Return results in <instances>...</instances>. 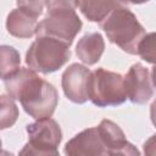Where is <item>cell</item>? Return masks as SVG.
I'll use <instances>...</instances> for the list:
<instances>
[{
    "mask_svg": "<svg viewBox=\"0 0 156 156\" xmlns=\"http://www.w3.org/2000/svg\"><path fill=\"white\" fill-rule=\"evenodd\" d=\"M17 6L23 7L39 17L44 10V6H46V2L44 1H17Z\"/></svg>",
    "mask_w": 156,
    "mask_h": 156,
    "instance_id": "cell-19",
    "label": "cell"
},
{
    "mask_svg": "<svg viewBox=\"0 0 156 156\" xmlns=\"http://www.w3.org/2000/svg\"><path fill=\"white\" fill-rule=\"evenodd\" d=\"M18 156H60L57 149H46V147H38L27 143L23 149L20 151Z\"/></svg>",
    "mask_w": 156,
    "mask_h": 156,
    "instance_id": "cell-17",
    "label": "cell"
},
{
    "mask_svg": "<svg viewBox=\"0 0 156 156\" xmlns=\"http://www.w3.org/2000/svg\"><path fill=\"white\" fill-rule=\"evenodd\" d=\"M20 54L12 46L4 45L0 50V68H1V78L4 79L12 72L20 68Z\"/></svg>",
    "mask_w": 156,
    "mask_h": 156,
    "instance_id": "cell-14",
    "label": "cell"
},
{
    "mask_svg": "<svg viewBox=\"0 0 156 156\" xmlns=\"http://www.w3.org/2000/svg\"><path fill=\"white\" fill-rule=\"evenodd\" d=\"M124 77L117 72L96 68L89 82V100L99 106H117L126 101Z\"/></svg>",
    "mask_w": 156,
    "mask_h": 156,
    "instance_id": "cell-5",
    "label": "cell"
},
{
    "mask_svg": "<svg viewBox=\"0 0 156 156\" xmlns=\"http://www.w3.org/2000/svg\"><path fill=\"white\" fill-rule=\"evenodd\" d=\"M18 117V108L10 95H1V129L13 126Z\"/></svg>",
    "mask_w": 156,
    "mask_h": 156,
    "instance_id": "cell-15",
    "label": "cell"
},
{
    "mask_svg": "<svg viewBox=\"0 0 156 156\" xmlns=\"http://www.w3.org/2000/svg\"><path fill=\"white\" fill-rule=\"evenodd\" d=\"M150 118H151L152 124L156 127V100L151 104V107H150Z\"/></svg>",
    "mask_w": 156,
    "mask_h": 156,
    "instance_id": "cell-21",
    "label": "cell"
},
{
    "mask_svg": "<svg viewBox=\"0 0 156 156\" xmlns=\"http://www.w3.org/2000/svg\"><path fill=\"white\" fill-rule=\"evenodd\" d=\"M96 128L101 138V141L105 146V151L118 147L127 141L126 135L123 130L119 128V126L110 119H102Z\"/></svg>",
    "mask_w": 156,
    "mask_h": 156,
    "instance_id": "cell-13",
    "label": "cell"
},
{
    "mask_svg": "<svg viewBox=\"0 0 156 156\" xmlns=\"http://www.w3.org/2000/svg\"><path fill=\"white\" fill-rule=\"evenodd\" d=\"M100 27L111 43L130 55L138 54V46L145 35V29L124 2H119Z\"/></svg>",
    "mask_w": 156,
    "mask_h": 156,
    "instance_id": "cell-3",
    "label": "cell"
},
{
    "mask_svg": "<svg viewBox=\"0 0 156 156\" xmlns=\"http://www.w3.org/2000/svg\"><path fill=\"white\" fill-rule=\"evenodd\" d=\"M80 12L91 22L101 24L108 15L119 5L115 1H76Z\"/></svg>",
    "mask_w": 156,
    "mask_h": 156,
    "instance_id": "cell-12",
    "label": "cell"
},
{
    "mask_svg": "<svg viewBox=\"0 0 156 156\" xmlns=\"http://www.w3.org/2000/svg\"><path fill=\"white\" fill-rule=\"evenodd\" d=\"M7 94L20 100L24 111L35 119L50 118L57 106L58 95L52 84L40 78L32 68L20 67L4 79Z\"/></svg>",
    "mask_w": 156,
    "mask_h": 156,
    "instance_id": "cell-1",
    "label": "cell"
},
{
    "mask_svg": "<svg viewBox=\"0 0 156 156\" xmlns=\"http://www.w3.org/2000/svg\"><path fill=\"white\" fill-rule=\"evenodd\" d=\"M124 89L127 98L133 104L143 105L152 96L150 73L141 63H134L124 76Z\"/></svg>",
    "mask_w": 156,
    "mask_h": 156,
    "instance_id": "cell-7",
    "label": "cell"
},
{
    "mask_svg": "<svg viewBox=\"0 0 156 156\" xmlns=\"http://www.w3.org/2000/svg\"><path fill=\"white\" fill-rule=\"evenodd\" d=\"M105 146L98 128H88L73 136L65 146L66 156H102Z\"/></svg>",
    "mask_w": 156,
    "mask_h": 156,
    "instance_id": "cell-9",
    "label": "cell"
},
{
    "mask_svg": "<svg viewBox=\"0 0 156 156\" xmlns=\"http://www.w3.org/2000/svg\"><path fill=\"white\" fill-rule=\"evenodd\" d=\"M144 156H156V134L150 136L144 144Z\"/></svg>",
    "mask_w": 156,
    "mask_h": 156,
    "instance_id": "cell-20",
    "label": "cell"
},
{
    "mask_svg": "<svg viewBox=\"0 0 156 156\" xmlns=\"http://www.w3.org/2000/svg\"><path fill=\"white\" fill-rule=\"evenodd\" d=\"M46 16L38 23L37 37H49L72 44L82 28V21L76 12L73 1H48Z\"/></svg>",
    "mask_w": 156,
    "mask_h": 156,
    "instance_id": "cell-2",
    "label": "cell"
},
{
    "mask_svg": "<svg viewBox=\"0 0 156 156\" xmlns=\"http://www.w3.org/2000/svg\"><path fill=\"white\" fill-rule=\"evenodd\" d=\"M69 56L68 44L49 37H37L26 54V63L33 71L46 74L61 68Z\"/></svg>",
    "mask_w": 156,
    "mask_h": 156,
    "instance_id": "cell-4",
    "label": "cell"
},
{
    "mask_svg": "<svg viewBox=\"0 0 156 156\" xmlns=\"http://www.w3.org/2000/svg\"><path fill=\"white\" fill-rule=\"evenodd\" d=\"M38 16L23 7L13 9L6 20V28L10 34L17 38H30L38 27Z\"/></svg>",
    "mask_w": 156,
    "mask_h": 156,
    "instance_id": "cell-10",
    "label": "cell"
},
{
    "mask_svg": "<svg viewBox=\"0 0 156 156\" xmlns=\"http://www.w3.org/2000/svg\"><path fill=\"white\" fill-rule=\"evenodd\" d=\"M102 156H140V154L133 144H130L129 141H126L118 147L106 150Z\"/></svg>",
    "mask_w": 156,
    "mask_h": 156,
    "instance_id": "cell-18",
    "label": "cell"
},
{
    "mask_svg": "<svg viewBox=\"0 0 156 156\" xmlns=\"http://www.w3.org/2000/svg\"><path fill=\"white\" fill-rule=\"evenodd\" d=\"M138 55L144 61L156 65V32L144 35L138 46Z\"/></svg>",
    "mask_w": 156,
    "mask_h": 156,
    "instance_id": "cell-16",
    "label": "cell"
},
{
    "mask_svg": "<svg viewBox=\"0 0 156 156\" xmlns=\"http://www.w3.org/2000/svg\"><path fill=\"white\" fill-rule=\"evenodd\" d=\"M104 49H105V41L101 34L88 33L78 40L76 52L82 62L87 65H94L100 60Z\"/></svg>",
    "mask_w": 156,
    "mask_h": 156,
    "instance_id": "cell-11",
    "label": "cell"
},
{
    "mask_svg": "<svg viewBox=\"0 0 156 156\" xmlns=\"http://www.w3.org/2000/svg\"><path fill=\"white\" fill-rule=\"evenodd\" d=\"M151 80H152V84H154V87L156 89V65L154 66V68L151 71Z\"/></svg>",
    "mask_w": 156,
    "mask_h": 156,
    "instance_id": "cell-22",
    "label": "cell"
},
{
    "mask_svg": "<svg viewBox=\"0 0 156 156\" xmlns=\"http://www.w3.org/2000/svg\"><path fill=\"white\" fill-rule=\"evenodd\" d=\"M28 143L38 147L57 149L62 139L60 126L52 118L37 119L27 126Z\"/></svg>",
    "mask_w": 156,
    "mask_h": 156,
    "instance_id": "cell-8",
    "label": "cell"
},
{
    "mask_svg": "<svg viewBox=\"0 0 156 156\" xmlns=\"http://www.w3.org/2000/svg\"><path fill=\"white\" fill-rule=\"evenodd\" d=\"M1 156H13L11 152H9V151H6V150H2V152H1Z\"/></svg>",
    "mask_w": 156,
    "mask_h": 156,
    "instance_id": "cell-23",
    "label": "cell"
},
{
    "mask_svg": "<svg viewBox=\"0 0 156 156\" xmlns=\"http://www.w3.org/2000/svg\"><path fill=\"white\" fill-rule=\"evenodd\" d=\"M91 71L79 63H73L62 74V89L67 99L76 104H84L89 100V82Z\"/></svg>",
    "mask_w": 156,
    "mask_h": 156,
    "instance_id": "cell-6",
    "label": "cell"
}]
</instances>
